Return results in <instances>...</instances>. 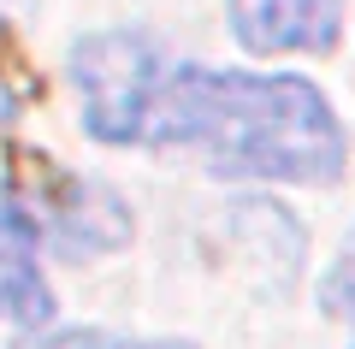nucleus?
I'll list each match as a JSON object with an SVG mask.
<instances>
[{
  "label": "nucleus",
  "instance_id": "obj_8",
  "mask_svg": "<svg viewBox=\"0 0 355 349\" xmlns=\"http://www.w3.org/2000/svg\"><path fill=\"white\" fill-rule=\"evenodd\" d=\"M12 119H18V101H12V89L0 83V125H12Z\"/></svg>",
  "mask_w": 355,
  "mask_h": 349
},
{
  "label": "nucleus",
  "instance_id": "obj_4",
  "mask_svg": "<svg viewBox=\"0 0 355 349\" xmlns=\"http://www.w3.org/2000/svg\"><path fill=\"white\" fill-rule=\"evenodd\" d=\"M36 213L0 189V314H12L18 325H48L53 320V296L36 278Z\"/></svg>",
  "mask_w": 355,
  "mask_h": 349
},
{
  "label": "nucleus",
  "instance_id": "obj_3",
  "mask_svg": "<svg viewBox=\"0 0 355 349\" xmlns=\"http://www.w3.org/2000/svg\"><path fill=\"white\" fill-rule=\"evenodd\" d=\"M231 30L249 53H331L343 36L338 0H225Z\"/></svg>",
  "mask_w": 355,
  "mask_h": 349
},
{
  "label": "nucleus",
  "instance_id": "obj_9",
  "mask_svg": "<svg viewBox=\"0 0 355 349\" xmlns=\"http://www.w3.org/2000/svg\"><path fill=\"white\" fill-rule=\"evenodd\" d=\"M119 349H196V343H172V337H154V343H119Z\"/></svg>",
  "mask_w": 355,
  "mask_h": 349
},
{
  "label": "nucleus",
  "instance_id": "obj_6",
  "mask_svg": "<svg viewBox=\"0 0 355 349\" xmlns=\"http://www.w3.org/2000/svg\"><path fill=\"white\" fill-rule=\"evenodd\" d=\"M320 302H326L338 320H355V225H349V237H343L338 261H331V273L320 278Z\"/></svg>",
  "mask_w": 355,
  "mask_h": 349
},
{
  "label": "nucleus",
  "instance_id": "obj_7",
  "mask_svg": "<svg viewBox=\"0 0 355 349\" xmlns=\"http://www.w3.org/2000/svg\"><path fill=\"white\" fill-rule=\"evenodd\" d=\"M12 349H119V343H113L107 332H83V325H77V332H42V337H18Z\"/></svg>",
  "mask_w": 355,
  "mask_h": 349
},
{
  "label": "nucleus",
  "instance_id": "obj_1",
  "mask_svg": "<svg viewBox=\"0 0 355 349\" xmlns=\"http://www.w3.org/2000/svg\"><path fill=\"white\" fill-rule=\"evenodd\" d=\"M154 154L196 148L214 178H272V184H338L343 130L331 101L308 77L207 71L178 65L160 77L142 130Z\"/></svg>",
  "mask_w": 355,
  "mask_h": 349
},
{
  "label": "nucleus",
  "instance_id": "obj_5",
  "mask_svg": "<svg viewBox=\"0 0 355 349\" xmlns=\"http://www.w3.org/2000/svg\"><path fill=\"white\" fill-rule=\"evenodd\" d=\"M48 213H53V243L65 255H101V249H119L130 237L125 201L107 184H89V178H53Z\"/></svg>",
  "mask_w": 355,
  "mask_h": 349
},
{
  "label": "nucleus",
  "instance_id": "obj_2",
  "mask_svg": "<svg viewBox=\"0 0 355 349\" xmlns=\"http://www.w3.org/2000/svg\"><path fill=\"white\" fill-rule=\"evenodd\" d=\"M71 83L83 89V125L95 142H142L160 89V60L130 30H95L71 42Z\"/></svg>",
  "mask_w": 355,
  "mask_h": 349
}]
</instances>
